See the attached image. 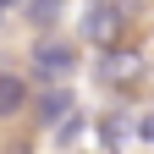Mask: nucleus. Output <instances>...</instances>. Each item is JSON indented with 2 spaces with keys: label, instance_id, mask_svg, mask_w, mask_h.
Segmentation results:
<instances>
[{
  "label": "nucleus",
  "instance_id": "f257e3e1",
  "mask_svg": "<svg viewBox=\"0 0 154 154\" xmlns=\"http://www.w3.org/2000/svg\"><path fill=\"white\" fill-rule=\"evenodd\" d=\"M121 28H127V6H121V0H88L83 38L94 50H116V44H121Z\"/></svg>",
  "mask_w": 154,
  "mask_h": 154
},
{
  "label": "nucleus",
  "instance_id": "f03ea898",
  "mask_svg": "<svg viewBox=\"0 0 154 154\" xmlns=\"http://www.w3.org/2000/svg\"><path fill=\"white\" fill-rule=\"evenodd\" d=\"M143 72H149V61H143L138 50H121V44H116V50H105V55H99V83H110V88L138 83Z\"/></svg>",
  "mask_w": 154,
  "mask_h": 154
},
{
  "label": "nucleus",
  "instance_id": "7ed1b4c3",
  "mask_svg": "<svg viewBox=\"0 0 154 154\" xmlns=\"http://www.w3.org/2000/svg\"><path fill=\"white\" fill-rule=\"evenodd\" d=\"M72 66H77V50H66L61 38H38L33 44V72L38 77H55V83H61Z\"/></svg>",
  "mask_w": 154,
  "mask_h": 154
},
{
  "label": "nucleus",
  "instance_id": "20e7f679",
  "mask_svg": "<svg viewBox=\"0 0 154 154\" xmlns=\"http://www.w3.org/2000/svg\"><path fill=\"white\" fill-rule=\"evenodd\" d=\"M66 116H72V88L55 83V88L38 94V121H66Z\"/></svg>",
  "mask_w": 154,
  "mask_h": 154
},
{
  "label": "nucleus",
  "instance_id": "39448f33",
  "mask_svg": "<svg viewBox=\"0 0 154 154\" xmlns=\"http://www.w3.org/2000/svg\"><path fill=\"white\" fill-rule=\"evenodd\" d=\"M22 105H28V83L11 77V72H0V116H17Z\"/></svg>",
  "mask_w": 154,
  "mask_h": 154
},
{
  "label": "nucleus",
  "instance_id": "423d86ee",
  "mask_svg": "<svg viewBox=\"0 0 154 154\" xmlns=\"http://www.w3.org/2000/svg\"><path fill=\"white\" fill-rule=\"evenodd\" d=\"M61 11H66V0H22V17H28L33 28H55Z\"/></svg>",
  "mask_w": 154,
  "mask_h": 154
},
{
  "label": "nucleus",
  "instance_id": "0eeeda50",
  "mask_svg": "<svg viewBox=\"0 0 154 154\" xmlns=\"http://www.w3.org/2000/svg\"><path fill=\"white\" fill-rule=\"evenodd\" d=\"M99 132H105V149H127L132 121H127V116H105V121H99Z\"/></svg>",
  "mask_w": 154,
  "mask_h": 154
},
{
  "label": "nucleus",
  "instance_id": "6e6552de",
  "mask_svg": "<svg viewBox=\"0 0 154 154\" xmlns=\"http://www.w3.org/2000/svg\"><path fill=\"white\" fill-rule=\"evenodd\" d=\"M77 132H83V116H66L55 121V143H77Z\"/></svg>",
  "mask_w": 154,
  "mask_h": 154
},
{
  "label": "nucleus",
  "instance_id": "1a4fd4ad",
  "mask_svg": "<svg viewBox=\"0 0 154 154\" xmlns=\"http://www.w3.org/2000/svg\"><path fill=\"white\" fill-rule=\"evenodd\" d=\"M138 138H143V143H154V110H149V116H138Z\"/></svg>",
  "mask_w": 154,
  "mask_h": 154
},
{
  "label": "nucleus",
  "instance_id": "9d476101",
  "mask_svg": "<svg viewBox=\"0 0 154 154\" xmlns=\"http://www.w3.org/2000/svg\"><path fill=\"white\" fill-rule=\"evenodd\" d=\"M11 6H22V0H0V28H6V17H11Z\"/></svg>",
  "mask_w": 154,
  "mask_h": 154
}]
</instances>
